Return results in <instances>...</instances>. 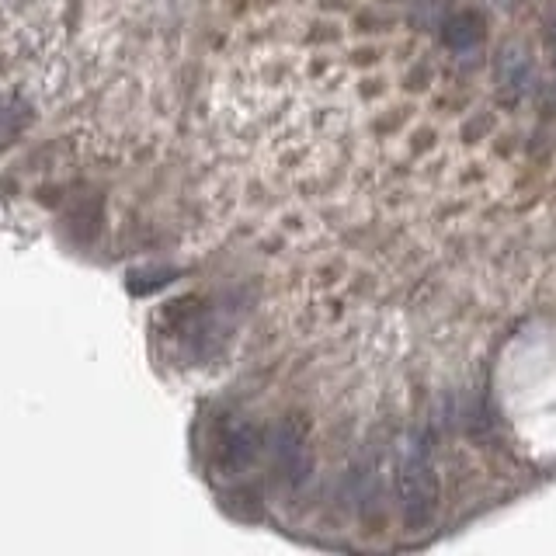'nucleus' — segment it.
Segmentation results:
<instances>
[{"instance_id": "1", "label": "nucleus", "mask_w": 556, "mask_h": 556, "mask_svg": "<svg viewBox=\"0 0 556 556\" xmlns=\"http://www.w3.org/2000/svg\"><path fill=\"white\" fill-rule=\"evenodd\" d=\"M400 487V511H404V525L411 532H421L431 525L438 511V473L424 452H411L397 473Z\"/></svg>"}, {"instance_id": "2", "label": "nucleus", "mask_w": 556, "mask_h": 556, "mask_svg": "<svg viewBox=\"0 0 556 556\" xmlns=\"http://www.w3.org/2000/svg\"><path fill=\"white\" fill-rule=\"evenodd\" d=\"M272 456H275V470L278 477L289 487H299L306 477H310V435H306V424L299 421H285L275 428L272 435Z\"/></svg>"}, {"instance_id": "3", "label": "nucleus", "mask_w": 556, "mask_h": 556, "mask_svg": "<svg viewBox=\"0 0 556 556\" xmlns=\"http://www.w3.org/2000/svg\"><path fill=\"white\" fill-rule=\"evenodd\" d=\"M480 35H484V28H480V18L473 11L452 14L449 25H445V42H449V49H456V53L473 49L480 42Z\"/></svg>"}, {"instance_id": "4", "label": "nucleus", "mask_w": 556, "mask_h": 556, "mask_svg": "<svg viewBox=\"0 0 556 556\" xmlns=\"http://www.w3.org/2000/svg\"><path fill=\"white\" fill-rule=\"evenodd\" d=\"M550 49H553V56H556V28L550 32Z\"/></svg>"}]
</instances>
